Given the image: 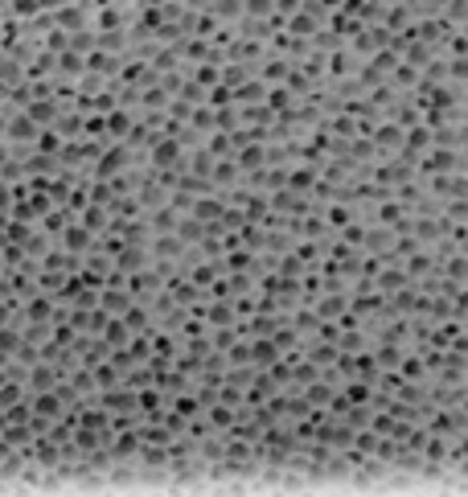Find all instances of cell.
<instances>
[{"mask_svg": "<svg viewBox=\"0 0 468 497\" xmlns=\"http://www.w3.org/2000/svg\"><path fill=\"white\" fill-rule=\"evenodd\" d=\"M259 362H263V366H271V362H275V345H271V341L255 345V366H259Z\"/></svg>", "mask_w": 468, "mask_h": 497, "instance_id": "cell-1", "label": "cell"}]
</instances>
